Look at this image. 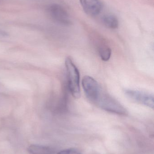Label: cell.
Here are the masks:
<instances>
[{"mask_svg": "<svg viewBox=\"0 0 154 154\" xmlns=\"http://www.w3.org/2000/svg\"><path fill=\"white\" fill-rule=\"evenodd\" d=\"M65 66L67 69L69 90L74 98L79 99L80 97L79 71L70 57L66 58Z\"/></svg>", "mask_w": 154, "mask_h": 154, "instance_id": "obj_1", "label": "cell"}, {"mask_svg": "<svg viewBox=\"0 0 154 154\" xmlns=\"http://www.w3.org/2000/svg\"><path fill=\"white\" fill-rule=\"evenodd\" d=\"M95 104L107 112L121 116H126L127 111L116 100L106 93L101 92Z\"/></svg>", "mask_w": 154, "mask_h": 154, "instance_id": "obj_2", "label": "cell"}, {"mask_svg": "<svg viewBox=\"0 0 154 154\" xmlns=\"http://www.w3.org/2000/svg\"><path fill=\"white\" fill-rule=\"evenodd\" d=\"M46 11L49 17L55 22L66 26L71 24L69 15L61 5L58 4H52L47 7Z\"/></svg>", "mask_w": 154, "mask_h": 154, "instance_id": "obj_3", "label": "cell"}, {"mask_svg": "<svg viewBox=\"0 0 154 154\" xmlns=\"http://www.w3.org/2000/svg\"><path fill=\"white\" fill-rule=\"evenodd\" d=\"M82 85L87 98L91 102L96 103L101 92L97 82L92 77L85 76L82 79Z\"/></svg>", "mask_w": 154, "mask_h": 154, "instance_id": "obj_4", "label": "cell"}, {"mask_svg": "<svg viewBox=\"0 0 154 154\" xmlns=\"http://www.w3.org/2000/svg\"><path fill=\"white\" fill-rule=\"evenodd\" d=\"M125 94L132 100L153 109L154 96L144 91L132 89H125Z\"/></svg>", "mask_w": 154, "mask_h": 154, "instance_id": "obj_5", "label": "cell"}, {"mask_svg": "<svg viewBox=\"0 0 154 154\" xmlns=\"http://www.w3.org/2000/svg\"><path fill=\"white\" fill-rule=\"evenodd\" d=\"M85 12L91 16H96L100 13L103 8L100 0H80Z\"/></svg>", "mask_w": 154, "mask_h": 154, "instance_id": "obj_6", "label": "cell"}, {"mask_svg": "<svg viewBox=\"0 0 154 154\" xmlns=\"http://www.w3.org/2000/svg\"><path fill=\"white\" fill-rule=\"evenodd\" d=\"M101 20L104 25L109 29H117L119 25V22L117 17L114 14H105L103 16Z\"/></svg>", "mask_w": 154, "mask_h": 154, "instance_id": "obj_7", "label": "cell"}, {"mask_svg": "<svg viewBox=\"0 0 154 154\" xmlns=\"http://www.w3.org/2000/svg\"><path fill=\"white\" fill-rule=\"evenodd\" d=\"M28 152L31 154H52L53 151L50 147L39 145H32L29 146Z\"/></svg>", "mask_w": 154, "mask_h": 154, "instance_id": "obj_8", "label": "cell"}, {"mask_svg": "<svg viewBox=\"0 0 154 154\" xmlns=\"http://www.w3.org/2000/svg\"><path fill=\"white\" fill-rule=\"evenodd\" d=\"M99 53L102 60L107 61L109 60L112 51L110 48L107 46H102L99 48Z\"/></svg>", "mask_w": 154, "mask_h": 154, "instance_id": "obj_9", "label": "cell"}, {"mask_svg": "<svg viewBox=\"0 0 154 154\" xmlns=\"http://www.w3.org/2000/svg\"><path fill=\"white\" fill-rule=\"evenodd\" d=\"M57 154H81L78 151L75 149H69L63 150L59 152Z\"/></svg>", "mask_w": 154, "mask_h": 154, "instance_id": "obj_10", "label": "cell"}, {"mask_svg": "<svg viewBox=\"0 0 154 154\" xmlns=\"http://www.w3.org/2000/svg\"><path fill=\"white\" fill-rule=\"evenodd\" d=\"M8 34L4 31L0 29V37H5L7 36Z\"/></svg>", "mask_w": 154, "mask_h": 154, "instance_id": "obj_11", "label": "cell"}]
</instances>
